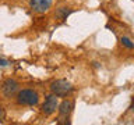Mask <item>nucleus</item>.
Returning a JSON list of instances; mask_svg holds the SVG:
<instances>
[{
  "instance_id": "nucleus-1",
  "label": "nucleus",
  "mask_w": 134,
  "mask_h": 125,
  "mask_svg": "<svg viewBox=\"0 0 134 125\" xmlns=\"http://www.w3.org/2000/svg\"><path fill=\"white\" fill-rule=\"evenodd\" d=\"M13 99L14 103L20 107H36L41 103L39 92L34 88H20Z\"/></svg>"
},
{
  "instance_id": "nucleus-2",
  "label": "nucleus",
  "mask_w": 134,
  "mask_h": 125,
  "mask_svg": "<svg viewBox=\"0 0 134 125\" xmlns=\"http://www.w3.org/2000/svg\"><path fill=\"white\" fill-rule=\"evenodd\" d=\"M49 90H50V93L56 95L59 99H63V97H69V96L73 95L75 88L69 79L59 78V79H53L49 83Z\"/></svg>"
},
{
  "instance_id": "nucleus-3",
  "label": "nucleus",
  "mask_w": 134,
  "mask_h": 125,
  "mask_svg": "<svg viewBox=\"0 0 134 125\" xmlns=\"http://www.w3.org/2000/svg\"><path fill=\"white\" fill-rule=\"evenodd\" d=\"M75 102L74 99L69 97H63L62 102H59L57 106V122L59 124H70V117L74 111Z\"/></svg>"
},
{
  "instance_id": "nucleus-4",
  "label": "nucleus",
  "mask_w": 134,
  "mask_h": 125,
  "mask_svg": "<svg viewBox=\"0 0 134 125\" xmlns=\"http://www.w3.org/2000/svg\"><path fill=\"white\" fill-rule=\"evenodd\" d=\"M20 88H21V83L18 82V79H15L14 77H7L0 82V93H2L4 99L10 100L15 96Z\"/></svg>"
},
{
  "instance_id": "nucleus-5",
  "label": "nucleus",
  "mask_w": 134,
  "mask_h": 125,
  "mask_svg": "<svg viewBox=\"0 0 134 125\" xmlns=\"http://www.w3.org/2000/svg\"><path fill=\"white\" fill-rule=\"evenodd\" d=\"M59 106V97L53 93H49L45 96V100L39 104V113L43 117H52L57 111Z\"/></svg>"
},
{
  "instance_id": "nucleus-6",
  "label": "nucleus",
  "mask_w": 134,
  "mask_h": 125,
  "mask_svg": "<svg viewBox=\"0 0 134 125\" xmlns=\"http://www.w3.org/2000/svg\"><path fill=\"white\" fill-rule=\"evenodd\" d=\"M54 0H29V8L36 14H45L52 8Z\"/></svg>"
},
{
  "instance_id": "nucleus-7",
  "label": "nucleus",
  "mask_w": 134,
  "mask_h": 125,
  "mask_svg": "<svg viewBox=\"0 0 134 125\" xmlns=\"http://www.w3.org/2000/svg\"><path fill=\"white\" fill-rule=\"evenodd\" d=\"M71 12H73V8H70V7H57L54 10V17L59 21H66L70 17Z\"/></svg>"
},
{
  "instance_id": "nucleus-8",
  "label": "nucleus",
  "mask_w": 134,
  "mask_h": 125,
  "mask_svg": "<svg viewBox=\"0 0 134 125\" xmlns=\"http://www.w3.org/2000/svg\"><path fill=\"white\" fill-rule=\"evenodd\" d=\"M120 45L123 46V47H126L127 50L134 49V42H133L131 38H129V36H121L120 38Z\"/></svg>"
},
{
  "instance_id": "nucleus-9",
  "label": "nucleus",
  "mask_w": 134,
  "mask_h": 125,
  "mask_svg": "<svg viewBox=\"0 0 134 125\" xmlns=\"http://www.w3.org/2000/svg\"><path fill=\"white\" fill-rule=\"evenodd\" d=\"M6 114H7V111H6V107H4V104L0 102V124H3L4 122V118H6Z\"/></svg>"
},
{
  "instance_id": "nucleus-10",
  "label": "nucleus",
  "mask_w": 134,
  "mask_h": 125,
  "mask_svg": "<svg viewBox=\"0 0 134 125\" xmlns=\"http://www.w3.org/2000/svg\"><path fill=\"white\" fill-rule=\"evenodd\" d=\"M10 65V61L6 60V58H0V68H4V67Z\"/></svg>"
},
{
  "instance_id": "nucleus-11",
  "label": "nucleus",
  "mask_w": 134,
  "mask_h": 125,
  "mask_svg": "<svg viewBox=\"0 0 134 125\" xmlns=\"http://www.w3.org/2000/svg\"><path fill=\"white\" fill-rule=\"evenodd\" d=\"M92 67H95V68H99L100 64H99V63H96V61H94V63H92Z\"/></svg>"
}]
</instances>
